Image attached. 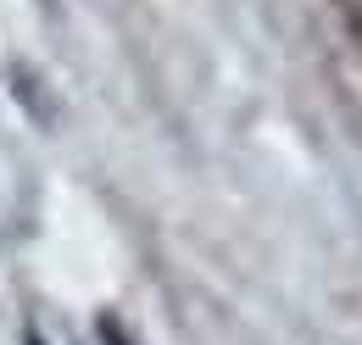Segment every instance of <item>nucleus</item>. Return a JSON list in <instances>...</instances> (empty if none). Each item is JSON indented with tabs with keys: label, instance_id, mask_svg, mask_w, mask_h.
<instances>
[{
	"label": "nucleus",
	"instance_id": "1",
	"mask_svg": "<svg viewBox=\"0 0 362 345\" xmlns=\"http://www.w3.org/2000/svg\"><path fill=\"white\" fill-rule=\"evenodd\" d=\"M23 340H28V345H45V340H40V334H34V329H28V334H23Z\"/></svg>",
	"mask_w": 362,
	"mask_h": 345
}]
</instances>
